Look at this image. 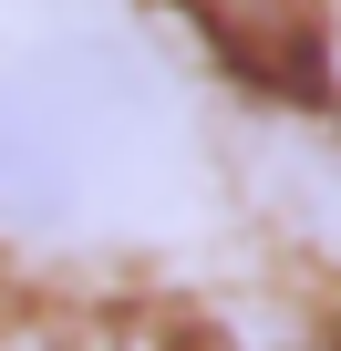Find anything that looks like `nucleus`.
Returning <instances> with one entry per match:
<instances>
[{
    "mask_svg": "<svg viewBox=\"0 0 341 351\" xmlns=\"http://www.w3.org/2000/svg\"><path fill=\"white\" fill-rule=\"evenodd\" d=\"M176 11L259 83H310L320 73V0H176Z\"/></svg>",
    "mask_w": 341,
    "mask_h": 351,
    "instance_id": "2",
    "label": "nucleus"
},
{
    "mask_svg": "<svg viewBox=\"0 0 341 351\" xmlns=\"http://www.w3.org/2000/svg\"><path fill=\"white\" fill-rule=\"evenodd\" d=\"M155 124V83L114 42H52L0 73V217L62 228L134 165Z\"/></svg>",
    "mask_w": 341,
    "mask_h": 351,
    "instance_id": "1",
    "label": "nucleus"
}]
</instances>
